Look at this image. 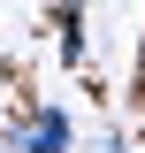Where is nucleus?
Segmentation results:
<instances>
[{
  "label": "nucleus",
  "mask_w": 145,
  "mask_h": 153,
  "mask_svg": "<svg viewBox=\"0 0 145 153\" xmlns=\"http://www.w3.org/2000/svg\"><path fill=\"white\" fill-rule=\"evenodd\" d=\"M8 146H16V153H69V146H76V123H69L61 107H31Z\"/></svg>",
  "instance_id": "f257e3e1"
},
{
  "label": "nucleus",
  "mask_w": 145,
  "mask_h": 153,
  "mask_svg": "<svg viewBox=\"0 0 145 153\" xmlns=\"http://www.w3.org/2000/svg\"><path fill=\"white\" fill-rule=\"evenodd\" d=\"M84 153H130V146H122V130H99V146H84Z\"/></svg>",
  "instance_id": "f03ea898"
}]
</instances>
